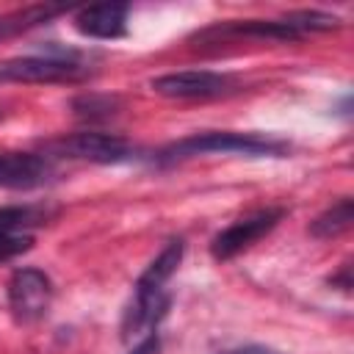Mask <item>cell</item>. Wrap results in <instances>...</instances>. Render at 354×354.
<instances>
[{"label": "cell", "mask_w": 354, "mask_h": 354, "mask_svg": "<svg viewBox=\"0 0 354 354\" xmlns=\"http://www.w3.org/2000/svg\"><path fill=\"white\" fill-rule=\"evenodd\" d=\"M53 301V279L39 268H17L8 279V307L19 324L39 321Z\"/></svg>", "instance_id": "obj_4"}, {"label": "cell", "mask_w": 354, "mask_h": 354, "mask_svg": "<svg viewBox=\"0 0 354 354\" xmlns=\"http://www.w3.org/2000/svg\"><path fill=\"white\" fill-rule=\"evenodd\" d=\"M218 354H282L271 346H257V343H249V346H235V348H224Z\"/></svg>", "instance_id": "obj_13"}, {"label": "cell", "mask_w": 354, "mask_h": 354, "mask_svg": "<svg viewBox=\"0 0 354 354\" xmlns=\"http://www.w3.org/2000/svg\"><path fill=\"white\" fill-rule=\"evenodd\" d=\"M0 235H6V232H0Z\"/></svg>", "instance_id": "obj_17"}, {"label": "cell", "mask_w": 354, "mask_h": 354, "mask_svg": "<svg viewBox=\"0 0 354 354\" xmlns=\"http://www.w3.org/2000/svg\"><path fill=\"white\" fill-rule=\"evenodd\" d=\"M127 14L130 8L124 3L88 6L75 14V28L91 39H119L127 33Z\"/></svg>", "instance_id": "obj_9"}, {"label": "cell", "mask_w": 354, "mask_h": 354, "mask_svg": "<svg viewBox=\"0 0 354 354\" xmlns=\"http://www.w3.org/2000/svg\"><path fill=\"white\" fill-rule=\"evenodd\" d=\"M282 218H285V207H263V210H254V213L232 221L227 230H221L213 238V243H210V254L216 260H232L235 254H241L243 249H249L252 243H257L263 235H268Z\"/></svg>", "instance_id": "obj_5"}, {"label": "cell", "mask_w": 354, "mask_h": 354, "mask_svg": "<svg viewBox=\"0 0 354 354\" xmlns=\"http://www.w3.org/2000/svg\"><path fill=\"white\" fill-rule=\"evenodd\" d=\"M88 75V66L77 61L75 53H44L22 55L0 64V80L14 83H75Z\"/></svg>", "instance_id": "obj_2"}, {"label": "cell", "mask_w": 354, "mask_h": 354, "mask_svg": "<svg viewBox=\"0 0 354 354\" xmlns=\"http://www.w3.org/2000/svg\"><path fill=\"white\" fill-rule=\"evenodd\" d=\"M72 108L80 119H108V116L116 113L119 100L108 97V94H83L72 102Z\"/></svg>", "instance_id": "obj_11"}, {"label": "cell", "mask_w": 354, "mask_h": 354, "mask_svg": "<svg viewBox=\"0 0 354 354\" xmlns=\"http://www.w3.org/2000/svg\"><path fill=\"white\" fill-rule=\"evenodd\" d=\"M0 116H3V111H0Z\"/></svg>", "instance_id": "obj_16"}, {"label": "cell", "mask_w": 354, "mask_h": 354, "mask_svg": "<svg viewBox=\"0 0 354 354\" xmlns=\"http://www.w3.org/2000/svg\"><path fill=\"white\" fill-rule=\"evenodd\" d=\"M351 218H354V205H351V199L348 196H343V199H337L332 207H326L313 224H310V235H315V238H337V235H343L348 227H351Z\"/></svg>", "instance_id": "obj_10"}, {"label": "cell", "mask_w": 354, "mask_h": 354, "mask_svg": "<svg viewBox=\"0 0 354 354\" xmlns=\"http://www.w3.org/2000/svg\"><path fill=\"white\" fill-rule=\"evenodd\" d=\"M30 246V235H0V260L14 257Z\"/></svg>", "instance_id": "obj_12"}, {"label": "cell", "mask_w": 354, "mask_h": 354, "mask_svg": "<svg viewBox=\"0 0 354 354\" xmlns=\"http://www.w3.org/2000/svg\"><path fill=\"white\" fill-rule=\"evenodd\" d=\"M158 348H160V337H158V332H149L130 354H158Z\"/></svg>", "instance_id": "obj_15"}, {"label": "cell", "mask_w": 354, "mask_h": 354, "mask_svg": "<svg viewBox=\"0 0 354 354\" xmlns=\"http://www.w3.org/2000/svg\"><path fill=\"white\" fill-rule=\"evenodd\" d=\"M152 88L171 100H210L224 97L238 88V80L224 72H207V69H188V72H171L152 80Z\"/></svg>", "instance_id": "obj_6"}, {"label": "cell", "mask_w": 354, "mask_h": 354, "mask_svg": "<svg viewBox=\"0 0 354 354\" xmlns=\"http://www.w3.org/2000/svg\"><path fill=\"white\" fill-rule=\"evenodd\" d=\"M290 147L279 138H268V136H257V133H235V130H213V133H199V136H188L183 141L169 144L160 152V160L174 163V160H185L194 155H205V152H241V155H274L282 158Z\"/></svg>", "instance_id": "obj_1"}, {"label": "cell", "mask_w": 354, "mask_h": 354, "mask_svg": "<svg viewBox=\"0 0 354 354\" xmlns=\"http://www.w3.org/2000/svg\"><path fill=\"white\" fill-rule=\"evenodd\" d=\"M55 166L50 155L36 152H0V185L11 191L41 188L53 180Z\"/></svg>", "instance_id": "obj_7"}, {"label": "cell", "mask_w": 354, "mask_h": 354, "mask_svg": "<svg viewBox=\"0 0 354 354\" xmlns=\"http://www.w3.org/2000/svg\"><path fill=\"white\" fill-rule=\"evenodd\" d=\"M329 285L332 288H340V290H351V266L348 263H343L340 266V274H335V277H329Z\"/></svg>", "instance_id": "obj_14"}, {"label": "cell", "mask_w": 354, "mask_h": 354, "mask_svg": "<svg viewBox=\"0 0 354 354\" xmlns=\"http://www.w3.org/2000/svg\"><path fill=\"white\" fill-rule=\"evenodd\" d=\"M47 149L53 155L88 160V163H124V160L138 158V147L130 144L127 138H122L116 133H94V130L64 136V138L47 144Z\"/></svg>", "instance_id": "obj_3"}, {"label": "cell", "mask_w": 354, "mask_h": 354, "mask_svg": "<svg viewBox=\"0 0 354 354\" xmlns=\"http://www.w3.org/2000/svg\"><path fill=\"white\" fill-rule=\"evenodd\" d=\"M183 252H185L183 238L169 241V243L163 246V252H160V254L144 268V274L138 277L136 290H133V299H136V301H152V299L166 296L163 285H166L169 277L177 271V266H180V260H183Z\"/></svg>", "instance_id": "obj_8"}]
</instances>
